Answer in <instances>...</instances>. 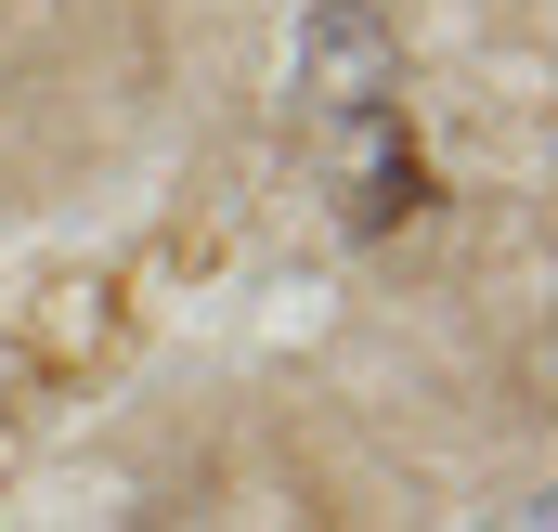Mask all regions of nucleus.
<instances>
[{"instance_id": "1", "label": "nucleus", "mask_w": 558, "mask_h": 532, "mask_svg": "<svg viewBox=\"0 0 558 532\" xmlns=\"http://www.w3.org/2000/svg\"><path fill=\"white\" fill-rule=\"evenodd\" d=\"M312 169H325V195H338V221L364 247L403 234V221H428V156L403 131V105H325L312 118Z\"/></svg>"}, {"instance_id": "2", "label": "nucleus", "mask_w": 558, "mask_h": 532, "mask_svg": "<svg viewBox=\"0 0 558 532\" xmlns=\"http://www.w3.org/2000/svg\"><path fill=\"white\" fill-rule=\"evenodd\" d=\"M299 92H312V118L325 105H403V26L377 0H325L299 26Z\"/></svg>"}, {"instance_id": "3", "label": "nucleus", "mask_w": 558, "mask_h": 532, "mask_svg": "<svg viewBox=\"0 0 558 532\" xmlns=\"http://www.w3.org/2000/svg\"><path fill=\"white\" fill-rule=\"evenodd\" d=\"M520 532H533V520H520Z\"/></svg>"}]
</instances>
